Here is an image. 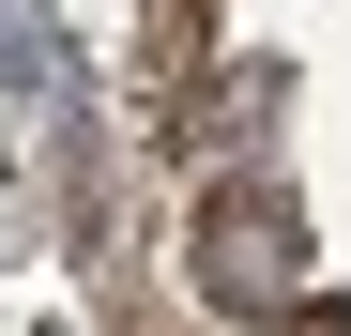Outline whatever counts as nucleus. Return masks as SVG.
<instances>
[{"label": "nucleus", "instance_id": "nucleus-1", "mask_svg": "<svg viewBox=\"0 0 351 336\" xmlns=\"http://www.w3.org/2000/svg\"><path fill=\"white\" fill-rule=\"evenodd\" d=\"M290 275H306L290 199H275V184H214V199H199V291H214V306H290Z\"/></svg>", "mask_w": 351, "mask_h": 336}, {"label": "nucleus", "instance_id": "nucleus-2", "mask_svg": "<svg viewBox=\"0 0 351 336\" xmlns=\"http://www.w3.org/2000/svg\"><path fill=\"white\" fill-rule=\"evenodd\" d=\"M290 336H351V306H306V321H290Z\"/></svg>", "mask_w": 351, "mask_h": 336}]
</instances>
